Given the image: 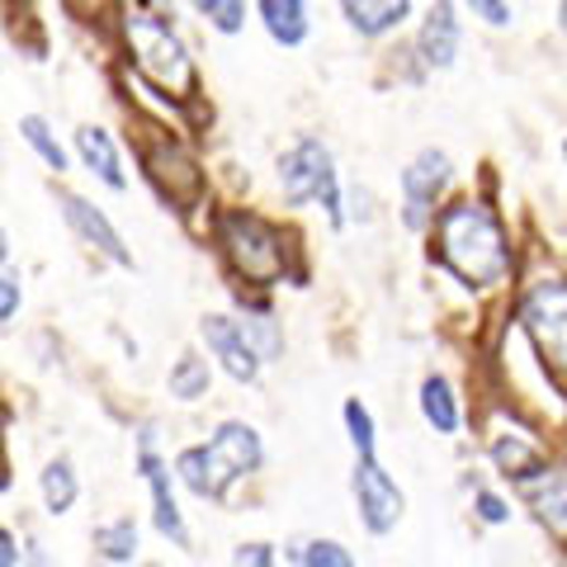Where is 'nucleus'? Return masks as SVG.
<instances>
[{
    "label": "nucleus",
    "mask_w": 567,
    "mask_h": 567,
    "mask_svg": "<svg viewBox=\"0 0 567 567\" xmlns=\"http://www.w3.org/2000/svg\"><path fill=\"white\" fill-rule=\"evenodd\" d=\"M520 487L529 492V502H535L539 511V520L554 529V539L563 544V506H567V483H563V468H539V473H529L520 477Z\"/></svg>",
    "instance_id": "18"
},
{
    "label": "nucleus",
    "mask_w": 567,
    "mask_h": 567,
    "mask_svg": "<svg viewBox=\"0 0 567 567\" xmlns=\"http://www.w3.org/2000/svg\"><path fill=\"white\" fill-rule=\"evenodd\" d=\"M458 43H464V29H458V10L454 0H435L421 20V33H416V52L421 62L431 71H450L454 58H458Z\"/></svg>",
    "instance_id": "13"
},
{
    "label": "nucleus",
    "mask_w": 567,
    "mask_h": 567,
    "mask_svg": "<svg viewBox=\"0 0 567 567\" xmlns=\"http://www.w3.org/2000/svg\"><path fill=\"white\" fill-rule=\"evenodd\" d=\"M346 431H350L354 454H374V416H369V406L360 398L346 402Z\"/></svg>",
    "instance_id": "27"
},
{
    "label": "nucleus",
    "mask_w": 567,
    "mask_h": 567,
    "mask_svg": "<svg viewBox=\"0 0 567 567\" xmlns=\"http://www.w3.org/2000/svg\"><path fill=\"white\" fill-rule=\"evenodd\" d=\"M425 227L435 233L440 265H445L458 284H468V289H496V284L516 270L506 227L483 199H454L450 208L431 213Z\"/></svg>",
    "instance_id": "1"
},
{
    "label": "nucleus",
    "mask_w": 567,
    "mask_h": 567,
    "mask_svg": "<svg viewBox=\"0 0 567 567\" xmlns=\"http://www.w3.org/2000/svg\"><path fill=\"white\" fill-rule=\"evenodd\" d=\"M39 492H43L48 516H66V511L76 506V496H81L76 464H71V458H52V464L43 468V477H39Z\"/></svg>",
    "instance_id": "21"
},
{
    "label": "nucleus",
    "mask_w": 567,
    "mask_h": 567,
    "mask_svg": "<svg viewBox=\"0 0 567 567\" xmlns=\"http://www.w3.org/2000/svg\"><path fill=\"white\" fill-rule=\"evenodd\" d=\"M208 383H213V369H208L204 354H194V350H185L181 360L171 364V379H166L175 402H199V398H208Z\"/></svg>",
    "instance_id": "22"
},
{
    "label": "nucleus",
    "mask_w": 567,
    "mask_h": 567,
    "mask_svg": "<svg viewBox=\"0 0 567 567\" xmlns=\"http://www.w3.org/2000/svg\"><path fill=\"white\" fill-rule=\"evenodd\" d=\"M0 435H6V416H0Z\"/></svg>",
    "instance_id": "34"
},
{
    "label": "nucleus",
    "mask_w": 567,
    "mask_h": 567,
    "mask_svg": "<svg viewBox=\"0 0 567 567\" xmlns=\"http://www.w3.org/2000/svg\"><path fill=\"white\" fill-rule=\"evenodd\" d=\"M473 511H477V520H483V525H506L511 520V506L496 492H487V487L473 492Z\"/></svg>",
    "instance_id": "29"
},
{
    "label": "nucleus",
    "mask_w": 567,
    "mask_h": 567,
    "mask_svg": "<svg viewBox=\"0 0 567 567\" xmlns=\"http://www.w3.org/2000/svg\"><path fill=\"white\" fill-rule=\"evenodd\" d=\"M10 256V241H6V227H0V260Z\"/></svg>",
    "instance_id": "33"
},
{
    "label": "nucleus",
    "mask_w": 567,
    "mask_h": 567,
    "mask_svg": "<svg viewBox=\"0 0 567 567\" xmlns=\"http://www.w3.org/2000/svg\"><path fill=\"white\" fill-rule=\"evenodd\" d=\"M233 563H251V567H270L275 563V554H270V544H241L237 554H233Z\"/></svg>",
    "instance_id": "31"
},
{
    "label": "nucleus",
    "mask_w": 567,
    "mask_h": 567,
    "mask_svg": "<svg viewBox=\"0 0 567 567\" xmlns=\"http://www.w3.org/2000/svg\"><path fill=\"white\" fill-rule=\"evenodd\" d=\"M123 39H128V52L137 71L147 76L152 85H162L166 95H181L189 100L199 76H194V62H189V48L181 43V33H175L162 14L152 10H128L123 14Z\"/></svg>",
    "instance_id": "2"
},
{
    "label": "nucleus",
    "mask_w": 567,
    "mask_h": 567,
    "mask_svg": "<svg viewBox=\"0 0 567 567\" xmlns=\"http://www.w3.org/2000/svg\"><path fill=\"white\" fill-rule=\"evenodd\" d=\"M520 322L544 369L554 364V379L563 383V354H567V293L558 279H535L520 298Z\"/></svg>",
    "instance_id": "5"
},
{
    "label": "nucleus",
    "mask_w": 567,
    "mask_h": 567,
    "mask_svg": "<svg viewBox=\"0 0 567 567\" xmlns=\"http://www.w3.org/2000/svg\"><path fill=\"white\" fill-rule=\"evenodd\" d=\"M341 10L360 39H383V33L402 29V20L412 14V0H341Z\"/></svg>",
    "instance_id": "17"
},
{
    "label": "nucleus",
    "mask_w": 567,
    "mask_h": 567,
    "mask_svg": "<svg viewBox=\"0 0 567 567\" xmlns=\"http://www.w3.org/2000/svg\"><path fill=\"white\" fill-rule=\"evenodd\" d=\"M20 303H24V289H20V275L14 270H6V260H0V327L10 322L14 312H20Z\"/></svg>",
    "instance_id": "28"
},
{
    "label": "nucleus",
    "mask_w": 567,
    "mask_h": 567,
    "mask_svg": "<svg viewBox=\"0 0 567 567\" xmlns=\"http://www.w3.org/2000/svg\"><path fill=\"white\" fill-rule=\"evenodd\" d=\"M76 156H81V166L91 171L100 185L128 189V175H123V162H118V142L104 133V128H95V123L76 128Z\"/></svg>",
    "instance_id": "16"
},
{
    "label": "nucleus",
    "mask_w": 567,
    "mask_h": 567,
    "mask_svg": "<svg viewBox=\"0 0 567 567\" xmlns=\"http://www.w3.org/2000/svg\"><path fill=\"white\" fill-rule=\"evenodd\" d=\"M20 137L29 142L33 152L43 156V166H48V171H58V175L66 171V147L58 142V133L48 128V118H39V114H24V118H20Z\"/></svg>",
    "instance_id": "24"
},
{
    "label": "nucleus",
    "mask_w": 567,
    "mask_h": 567,
    "mask_svg": "<svg viewBox=\"0 0 567 567\" xmlns=\"http://www.w3.org/2000/svg\"><path fill=\"white\" fill-rule=\"evenodd\" d=\"M58 204H62V218L71 223V233H76L91 251H100L104 260H114V265H133V256H128V246H123V237H118V227L104 218V208H95L91 199H81V194H58Z\"/></svg>",
    "instance_id": "11"
},
{
    "label": "nucleus",
    "mask_w": 567,
    "mask_h": 567,
    "mask_svg": "<svg viewBox=\"0 0 567 567\" xmlns=\"http://www.w3.org/2000/svg\"><path fill=\"white\" fill-rule=\"evenodd\" d=\"M279 189H284V204H289V208L322 204V213L336 227L346 223V213H341V181H336V162H331L327 142H317V137L293 142V147L279 156Z\"/></svg>",
    "instance_id": "4"
},
{
    "label": "nucleus",
    "mask_w": 567,
    "mask_h": 567,
    "mask_svg": "<svg viewBox=\"0 0 567 567\" xmlns=\"http://www.w3.org/2000/svg\"><path fill=\"white\" fill-rule=\"evenodd\" d=\"M142 171H147V181L162 189V199H171L175 208H194L204 199V171L181 142H171V133L156 142H142Z\"/></svg>",
    "instance_id": "6"
},
{
    "label": "nucleus",
    "mask_w": 567,
    "mask_h": 567,
    "mask_svg": "<svg viewBox=\"0 0 567 567\" xmlns=\"http://www.w3.org/2000/svg\"><path fill=\"white\" fill-rule=\"evenodd\" d=\"M260 24L279 48H298L308 39V0H260Z\"/></svg>",
    "instance_id": "19"
},
{
    "label": "nucleus",
    "mask_w": 567,
    "mask_h": 567,
    "mask_svg": "<svg viewBox=\"0 0 567 567\" xmlns=\"http://www.w3.org/2000/svg\"><path fill=\"white\" fill-rule=\"evenodd\" d=\"M218 33H241L246 29V0H189Z\"/></svg>",
    "instance_id": "25"
},
{
    "label": "nucleus",
    "mask_w": 567,
    "mask_h": 567,
    "mask_svg": "<svg viewBox=\"0 0 567 567\" xmlns=\"http://www.w3.org/2000/svg\"><path fill=\"white\" fill-rule=\"evenodd\" d=\"M487 454H492V464L511 477V483H520V477L539 473L548 464L544 445L535 435H525L516 421H496L492 425V431H487Z\"/></svg>",
    "instance_id": "12"
},
{
    "label": "nucleus",
    "mask_w": 567,
    "mask_h": 567,
    "mask_svg": "<svg viewBox=\"0 0 567 567\" xmlns=\"http://www.w3.org/2000/svg\"><path fill=\"white\" fill-rule=\"evenodd\" d=\"M137 468H142V477H147V487H152V520H156V529H162L175 548H185L189 529H185L181 506H175L171 468H166V458L156 454V425H142L137 431Z\"/></svg>",
    "instance_id": "9"
},
{
    "label": "nucleus",
    "mask_w": 567,
    "mask_h": 567,
    "mask_svg": "<svg viewBox=\"0 0 567 567\" xmlns=\"http://www.w3.org/2000/svg\"><path fill=\"white\" fill-rule=\"evenodd\" d=\"M421 416L435 425L440 435H454L458 431V398H454V383L445 379V374H431L421 383Z\"/></svg>",
    "instance_id": "20"
},
{
    "label": "nucleus",
    "mask_w": 567,
    "mask_h": 567,
    "mask_svg": "<svg viewBox=\"0 0 567 567\" xmlns=\"http://www.w3.org/2000/svg\"><path fill=\"white\" fill-rule=\"evenodd\" d=\"M175 477H181L194 496H204V502H218V496L237 483V473L213 454V445H189L175 454Z\"/></svg>",
    "instance_id": "14"
},
{
    "label": "nucleus",
    "mask_w": 567,
    "mask_h": 567,
    "mask_svg": "<svg viewBox=\"0 0 567 567\" xmlns=\"http://www.w3.org/2000/svg\"><path fill=\"white\" fill-rule=\"evenodd\" d=\"M208 445H213V454H218L237 477L256 473L265 464V440H260L256 425H246V421H223L218 431H213Z\"/></svg>",
    "instance_id": "15"
},
{
    "label": "nucleus",
    "mask_w": 567,
    "mask_h": 567,
    "mask_svg": "<svg viewBox=\"0 0 567 567\" xmlns=\"http://www.w3.org/2000/svg\"><path fill=\"white\" fill-rule=\"evenodd\" d=\"M95 554L104 563H133L137 558V525L133 520L95 525Z\"/></svg>",
    "instance_id": "23"
},
{
    "label": "nucleus",
    "mask_w": 567,
    "mask_h": 567,
    "mask_svg": "<svg viewBox=\"0 0 567 567\" xmlns=\"http://www.w3.org/2000/svg\"><path fill=\"white\" fill-rule=\"evenodd\" d=\"M293 563H303V567H350L354 558L336 539H303L293 548Z\"/></svg>",
    "instance_id": "26"
},
{
    "label": "nucleus",
    "mask_w": 567,
    "mask_h": 567,
    "mask_svg": "<svg viewBox=\"0 0 567 567\" xmlns=\"http://www.w3.org/2000/svg\"><path fill=\"white\" fill-rule=\"evenodd\" d=\"M354 506H360V520L369 535H393L402 511H406V496L402 487L388 477V468L379 464L374 454H360V464H354Z\"/></svg>",
    "instance_id": "7"
},
{
    "label": "nucleus",
    "mask_w": 567,
    "mask_h": 567,
    "mask_svg": "<svg viewBox=\"0 0 567 567\" xmlns=\"http://www.w3.org/2000/svg\"><path fill=\"white\" fill-rule=\"evenodd\" d=\"M14 563H20V544H14V535L0 525V567H14Z\"/></svg>",
    "instance_id": "32"
},
{
    "label": "nucleus",
    "mask_w": 567,
    "mask_h": 567,
    "mask_svg": "<svg viewBox=\"0 0 567 567\" xmlns=\"http://www.w3.org/2000/svg\"><path fill=\"white\" fill-rule=\"evenodd\" d=\"M199 336H204L208 354H213V360H218L237 383H256V379H260V364H265V360L256 354V346L246 341V331H241L237 317L208 312L204 322H199Z\"/></svg>",
    "instance_id": "10"
},
{
    "label": "nucleus",
    "mask_w": 567,
    "mask_h": 567,
    "mask_svg": "<svg viewBox=\"0 0 567 567\" xmlns=\"http://www.w3.org/2000/svg\"><path fill=\"white\" fill-rule=\"evenodd\" d=\"M468 10L483 24H492V29H506L511 24V6H506V0H468Z\"/></svg>",
    "instance_id": "30"
},
{
    "label": "nucleus",
    "mask_w": 567,
    "mask_h": 567,
    "mask_svg": "<svg viewBox=\"0 0 567 567\" xmlns=\"http://www.w3.org/2000/svg\"><path fill=\"white\" fill-rule=\"evenodd\" d=\"M218 246H223L227 265H233L246 284H256V289H270V284L289 275V246H284V237L265 218H256V213H227L218 227Z\"/></svg>",
    "instance_id": "3"
},
{
    "label": "nucleus",
    "mask_w": 567,
    "mask_h": 567,
    "mask_svg": "<svg viewBox=\"0 0 567 567\" xmlns=\"http://www.w3.org/2000/svg\"><path fill=\"white\" fill-rule=\"evenodd\" d=\"M450 181H454V166H450V156L435 152V147H425L416 162L402 171V218H406V227L421 233V227L431 223V213L440 204V194L450 189Z\"/></svg>",
    "instance_id": "8"
}]
</instances>
